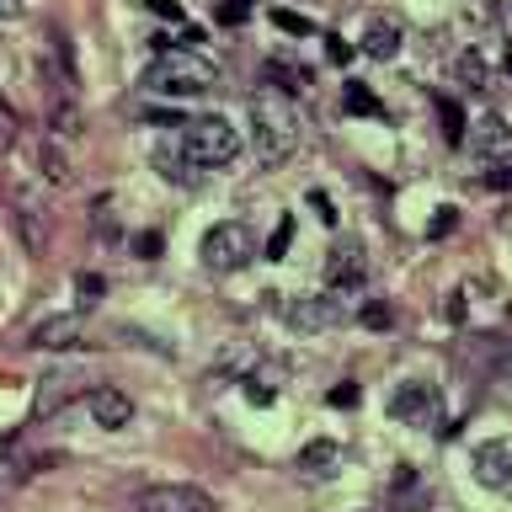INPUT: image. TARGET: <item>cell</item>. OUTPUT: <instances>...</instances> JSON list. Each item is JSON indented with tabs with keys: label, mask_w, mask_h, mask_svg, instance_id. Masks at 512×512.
<instances>
[{
	"label": "cell",
	"mask_w": 512,
	"mask_h": 512,
	"mask_svg": "<svg viewBox=\"0 0 512 512\" xmlns=\"http://www.w3.org/2000/svg\"><path fill=\"white\" fill-rule=\"evenodd\" d=\"M491 182H496V187H512V171H496Z\"/></svg>",
	"instance_id": "29"
},
{
	"label": "cell",
	"mask_w": 512,
	"mask_h": 512,
	"mask_svg": "<svg viewBox=\"0 0 512 512\" xmlns=\"http://www.w3.org/2000/svg\"><path fill=\"white\" fill-rule=\"evenodd\" d=\"M368 278V256H363V240L342 235L336 246L326 251V283L336 288V294H347V288H358Z\"/></svg>",
	"instance_id": "10"
},
{
	"label": "cell",
	"mask_w": 512,
	"mask_h": 512,
	"mask_svg": "<svg viewBox=\"0 0 512 512\" xmlns=\"http://www.w3.org/2000/svg\"><path fill=\"white\" fill-rule=\"evenodd\" d=\"M400 43H406L400 16H374V22L363 27V54H368V59H395Z\"/></svg>",
	"instance_id": "13"
},
{
	"label": "cell",
	"mask_w": 512,
	"mask_h": 512,
	"mask_svg": "<svg viewBox=\"0 0 512 512\" xmlns=\"http://www.w3.org/2000/svg\"><path fill=\"white\" fill-rule=\"evenodd\" d=\"M11 128H16V118H11V107H6V102H0V144H6V139H11Z\"/></svg>",
	"instance_id": "26"
},
{
	"label": "cell",
	"mask_w": 512,
	"mask_h": 512,
	"mask_svg": "<svg viewBox=\"0 0 512 512\" xmlns=\"http://www.w3.org/2000/svg\"><path fill=\"white\" fill-rule=\"evenodd\" d=\"M198 251H203V267L208 272H240L256 256V235L240 219H224V224H214V230L203 235Z\"/></svg>",
	"instance_id": "5"
},
{
	"label": "cell",
	"mask_w": 512,
	"mask_h": 512,
	"mask_svg": "<svg viewBox=\"0 0 512 512\" xmlns=\"http://www.w3.org/2000/svg\"><path fill=\"white\" fill-rule=\"evenodd\" d=\"M251 16V0H224L219 6V22H230V27H240Z\"/></svg>",
	"instance_id": "22"
},
{
	"label": "cell",
	"mask_w": 512,
	"mask_h": 512,
	"mask_svg": "<svg viewBox=\"0 0 512 512\" xmlns=\"http://www.w3.org/2000/svg\"><path fill=\"white\" fill-rule=\"evenodd\" d=\"M507 70H512V48H507Z\"/></svg>",
	"instance_id": "30"
},
{
	"label": "cell",
	"mask_w": 512,
	"mask_h": 512,
	"mask_svg": "<svg viewBox=\"0 0 512 512\" xmlns=\"http://www.w3.org/2000/svg\"><path fill=\"white\" fill-rule=\"evenodd\" d=\"M326 400H331L336 411H342V406H358V384H336V390H331Z\"/></svg>",
	"instance_id": "25"
},
{
	"label": "cell",
	"mask_w": 512,
	"mask_h": 512,
	"mask_svg": "<svg viewBox=\"0 0 512 512\" xmlns=\"http://www.w3.org/2000/svg\"><path fill=\"white\" fill-rule=\"evenodd\" d=\"M22 16V0H0V22H16Z\"/></svg>",
	"instance_id": "27"
},
{
	"label": "cell",
	"mask_w": 512,
	"mask_h": 512,
	"mask_svg": "<svg viewBox=\"0 0 512 512\" xmlns=\"http://www.w3.org/2000/svg\"><path fill=\"white\" fill-rule=\"evenodd\" d=\"M134 512H219V507L198 486H144L134 496Z\"/></svg>",
	"instance_id": "8"
},
{
	"label": "cell",
	"mask_w": 512,
	"mask_h": 512,
	"mask_svg": "<svg viewBox=\"0 0 512 512\" xmlns=\"http://www.w3.org/2000/svg\"><path fill=\"white\" fill-rule=\"evenodd\" d=\"M304 123L283 96H251V144H256V166H283L299 150Z\"/></svg>",
	"instance_id": "1"
},
{
	"label": "cell",
	"mask_w": 512,
	"mask_h": 512,
	"mask_svg": "<svg viewBox=\"0 0 512 512\" xmlns=\"http://www.w3.org/2000/svg\"><path fill=\"white\" fill-rule=\"evenodd\" d=\"M331 59H336V64H347V59H352V43H342V38H331Z\"/></svg>",
	"instance_id": "28"
},
{
	"label": "cell",
	"mask_w": 512,
	"mask_h": 512,
	"mask_svg": "<svg viewBox=\"0 0 512 512\" xmlns=\"http://www.w3.org/2000/svg\"><path fill=\"white\" fill-rule=\"evenodd\" d=\"M459 75L470 80V91H486V59H480L475 48H470V54L459 59Z\"/></svg>",
	"instance_id": "19"
},
{
	"label": "cell",
	"mask_w": 512,
	"mask_h": 512,
	"mask_svg": "<svg viewBox=\"0 0 512 512\" xmlns=\"http://www.w3.org/2000/svg\"><path fill=\"white\" fill-rule=\"evenodd\" d=\"M288 240H294V219H283L278 230H272L267 240V262H283V251H288Z\"/></svg>",
	"instance_id": "20"
},
{
	"label": "cell",
	"mask_w": 512,
	"mask_h": 512,
	"mask_svg": "<svg viewBox=\"0 0 512 512\" xmlns=\"http://www.w3.org/2000/svg\"><path fill=\"white\" fill-rule=\"evenodd\" d=\"M390 320H395V315H390V304H368V310H363V326H368V331H384Z\"/></svg>",
	"instance_id": "23"
},
{
	"label": "cell",
	"mask_w": 512,
	"mask_h": 512,
	"mask_svg": "<svg viewBox=\"0 0 512 512\" xmlns=\"http://www.w3.org/2000/svg\"><path fill=\"white\" fill-rule=\"evenodd\" d=\"M139 86L155 96H203L219 86V64L198 54V48H166V54H155V64L144 70Z\"/></svg>",
	"instance_id": "2"
},
{
	"label": "cell",
	"mask_w": 512,
	"mask_h": 512,
	"mask_svg": "<svg viewBox=\"0 0 512 512\" xmlns=\"http://www.w3.org/2000/svg\"><path fill=\"white\" fill-rule=\"evenodd\" d=\"M75 294L86 299V304H96V294H102V278H96V272H80V278H75Z\"/></svg>",
	"instance_id": "24"
},
{
	"label": "cell",
	"mask_w": 512,
	"mask_h": 512,
	"mask_svg": "<svg viewBox=\"0 0 512 512\" xmlns=\"http://www.w3.org/2000/svg\"><path fill=\"white\" fill-rule=\"evenodd\" d=\"M336 464H342V448H336V443H310V448H299V470H304V475H331Z\"/></svg>",
	"instance_id": "15"
},
{
	"label": "cell",
	"mask_w": 512,
	"mask_h": 512,
	"mask_svg": "<svg viewBox=\"0 0 512 512\" xmlns=\"http://www.w3.org/2000/svg\"><path fill=\"white\" fill-rule=\"evenodd\" d=\"M438 112H443V128H448V144H464V128H470V123H464V112H459L454 102H448V96H443V102H438Z\"/></svg>",
	"instance_id": "17"
},
{
	"label": "cell",
	"mask_w": 512,
	"mask_h": 512,
	"mask_svg": "<svg viewBox=\"0 0 512 512\" xmlns=\"http://www.w3.org/2000/svg\"><path fill=\"white\" fill-rule=\"evenodd\" d=\"M507 390H512V374H507Z\"/></svg>",
	"instance_id": "31"
},
{
	"label": "cell",
	"mask_w": 512,
	"mask_h": 512,
	"mask_svg": "<svg viewBox=\"0 0 512 512\" xmlns=\"http://www.w3.org/2000/svg\"><path fill=\"white\" fill-rule=\"evenodd\" d=\"M272 22H278L283 32H299V38H310V32H315V22H304V16H294V11H272Z\"/></svg>",
	"instance_id": "21"
},
{
	"label": "cell",
	"mask_w": 512,
	"mask_h": 512,
	"mask_svg": "<svg viewBox=\"0 0 512 512\" xmlns=\"http://www.w3.org/2000/svg\"><path fill=\"white\" fill-rule=\"evenodd\" d=\"M464 150H470V160H480V166L512 160V123L502 118V112H480V118L470 123V134H464Z\"/></svg>",
	"instance_id": "6"
},
{
	"label": "cell",
	"mask_w": 512,
	"mask_h": 512,
	"mask_svg": "<svg viewBox=\"0 0 512 512\" xmlns=\"http://www.w3.org/2000/svg\"><path fill=\"white\" fill-rule=\"evenodd\" d=\"M176 150H182L198 171H224L230 160L240 155V134L230 118H219V112H203V118H187L182 123V139H176Z\"/></svg>",
	"instance_id": "3"
},
{
	"label": "cell",
	"mask_w": 512,
	"mask_h": 512,
	"mask_svg": "<svg viewBox=\"0 0 512 512\" xmlns=\"http://www.w3.org/2000/svg\"><path fill=\"white\" fill-rule=\"evenodd\" d=\"M32 347H48V352H70L86 342V331H80V315H43L38 326L27 331Z\"/></svg>",
	"instance_id": "12"
},
{
	"label": "cell",
	"mask_w": 512,
	"mask_h": 512,
	"mask_svg": "<svg viewBox=\"0 0 512 512\" xmlns=\"http://www.w3.org/2000/svg\"><path fill=\"white\" fill-rule=\"evenodd\" d=\"M86 411L96 416V427H107V432H118L134 422V400H128L118 384H96V390L86 395Z\"/></svg>",
	"instance_id": "11"
},
{
	"label": "cell",
	"mask_w": 512,
	"mask_h": 512,
	"mask_svg": "<svg viewBox=\"0 0 512 512\" xmlns=\"http://www.w3.org/2000/svg\"><path fill=\"white\" fill-rule=\"evenodd\" d=\"M43 176H48L54 187H64V182H70V166H64V155L54 150V144H43Z\"/></svg>",
	"instance_id": "18"
},
{
	"label": "cell",
	"mask_w": 512,
	"mask_h": 512,
	"mask_svg": "<svg viewBox=\"0 0 512 512\" xmlns=\"http://www.w3.org/2000/svg\"><path fill=\"white\" fill-rule=\"evenodd\" d=\"M390 416H395V422H406V427H432V422H438V390L422 384V379H406L390 395Z\"/></svg>",
	"instance_id": "9"
},
{
	"label": "cell",
	"mask_w": 512,
	"mask_h": 512,
	"mask_svg": "<svg viewBox=\"0 0 512 512\" xmlns=\"http://www.w3.org/2000/svg\"><path fill=\"white\" fill-rule=\"evenodd\" d=\"M155 171L166 176V182H182V187H198V182H203V171L192 166V160H187L182 150H166V144L155 150Z\"/></svg>",
	"instance_id": "14"
},
{
	"label": "cell",
	"mask_w": 512,
	"mask_h": 512,
	"mask_svg": "<svg viewBox=\"0 0 512 512\" xmlns=\"http://www.w3.org/2000/svg\"><path fill=\"white\" fill-rule=\"evenodd\" d=\"M272 299H278L283 326H288V331H304V336H315V331H336V326L347 320V304L336 299V294H294V299L272 294Z\"/></svg>",
	"instance_id": "4"
},
{
	"label": "cell",
	"mask_w": 512,
	"mask_h": 512,
	"mask_svg": "<svg viewBox=\"0 0 512 512\" xmlns=\"http://www.w3.org/2000/svg\"><path fill=\"white\" fill-rule=\"evenodd\" d=\"M342 112H358V118H384V102L368 86H347L342 91Z\"/></svg>",
	"instance_id": "16"
},
{
	"label": "cell",
	"mask_w": 512,
	"mask_h": 512,
	"mask_svg": "<svg viewBox=\"0 0 512 512\" xmlns=\"http://www.w3.org/2000/svg\"><path fill=\"white\" fill-rule=\"evenodd\" d=\"M470 470H475V480H480L486 491L512 496V438H486V443H475Z\"/></svg>",
	"instance_id": "7"
}]
</instances>
